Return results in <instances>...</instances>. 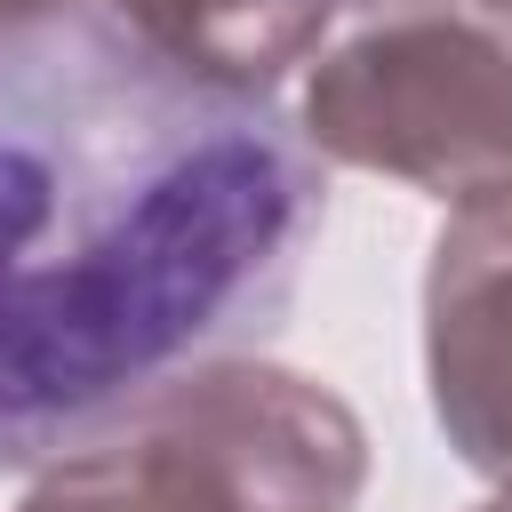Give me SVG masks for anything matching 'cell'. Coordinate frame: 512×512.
<instances>
[{"mask_svg":"<svg viewBox=\"0 0 512 512\" xmlns=\"http://www.w3.org/2000/svg\"><path fill=\"white\" fill-rule=\"evenodd\" d=\"M320 216V152L272 88L96 0L0 16V472L256 352Z\"/></svg>","mask_w":512,"mask_h":512,"instance_id":"6da1fadb","label":"cell"},{"mask_svg":"<svg viewBox=\"0 0 512 512\" xmlns=\"http://www.w3.org/2000/svg\"><path fill=\"white\" fill-rule=\"evenodd\" d=\"M424 360L448 448L512 488V192L464 200L432 240Z\"/></svg>","mask_w":512,"mask_h":512,"instance_id":"277c9868","label":"cell"},{"mask_svg":"<svg viewBox=\"0 0 512 512\" xmlns=\"http://www.w3.org/2000/svg\"><path fill=\"white\" fill-rule=\"evenodd\" d=\"M304 136L352 168L440 200L512 192V48L456 0H360L344 48L312 72Z\"/></svg>","mask_w":512,"mask_h":512,"instance_id":"3957f363","label":"cell"},{"mask_svg":"<svg viewBox=\"0 0 512 512\" xmlns=\"http://www.w3.org/2000/svg\"><path fill=\"white\" fill-rule=\"evenodd\" d=\"M360 424L304 376L208 368L48 464L24 512H352Z\"/></svg>","mask_w":512,"mask_h":512,"instance_id":"7a4b0ae2","label":"cell"},{"mask_svg":"<svg viewBox=\"0 0 512 512\" xmlns=\"http://www.w3.org/2000/svg\"><path fill=\"white\" fill-rule=\"evenodd\" d=\"M496 512H512V504H496Z\"/></svg>","mask_w":512,"mask_h":512,"instance_id":"5b68a950","label":"cell"}]
</instances>
